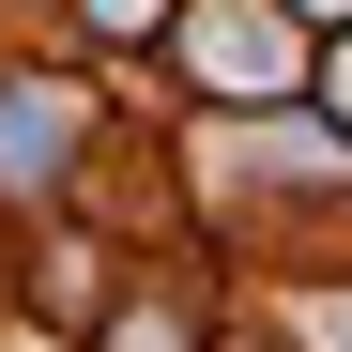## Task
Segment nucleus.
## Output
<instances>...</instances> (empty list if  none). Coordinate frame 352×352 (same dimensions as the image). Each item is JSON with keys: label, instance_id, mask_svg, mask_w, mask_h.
I'll return each instance as SVG.
<instances>
[{"label": "nucleus", "instance_id": "1", "mask_svg": "<svg viewBox=\"0 0 352 352\" xmlns=\"http://www.w3.org/2000/svg\"><path fill=\"white\" fill-rule=\"evenodd\" d=\"M184 62H199L214 92H291L307 46H291L276 16H245V0H184Z\"/></svg>", "mask_w": 352, "mask_h": 352}]
</instances>
